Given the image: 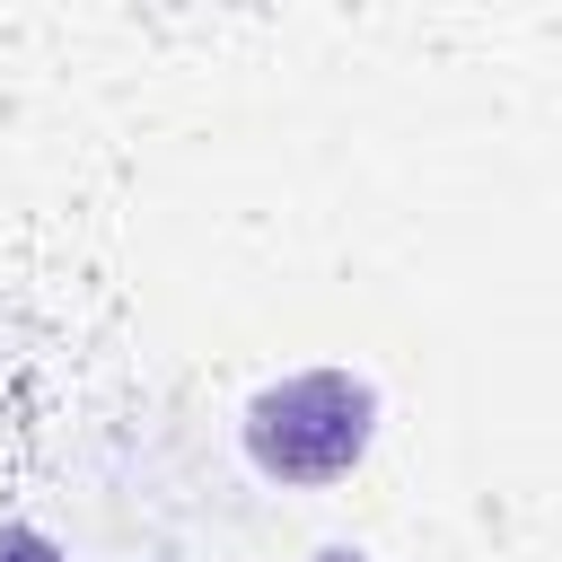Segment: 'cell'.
<instances>
[{"mask_svg": "<svg viewBox=\"0 0 562 562\" xmlns=\"http://www.w3.org/2000/svg\"><path fill=\"white\" fill-rule=\"evenodd\" d=\"M369 430H378V395L351 369H307V378H281V386H263L246 404V457L272 483L351 474L369 457Z\"/></svg>", "mask_w": 562, "mask_h": 562, "instance_id": "1", "label": "cell"}, {"mask_svg": "<svg viewBox=\"0 0 562 562\" xmlns=\"http://www.w3.org/2000/svg\"><path fill=\"white\" fill-rule=\"evenodd\" d=\"M0 562H61V544H53L44 527H18V518H9V527H0Z\"/></svg>", "mask_w": 562, "mask_h": 562, "instance_id": "2", "label": "cell"}, {"mask_svg": "<svg viewBox=\"0 0 562 562\" xmlns=\"http://www.w3.org/2000/svg\"><path fill=\"white\" fill-rule=\"evenodd\" d=\"M316 562H369V553H351V544H325V553H316Z\"/></svg>", "mask_w": 562, "mask_h": 562, "instance_id": "3", "label": "cell"}]
</instances>
